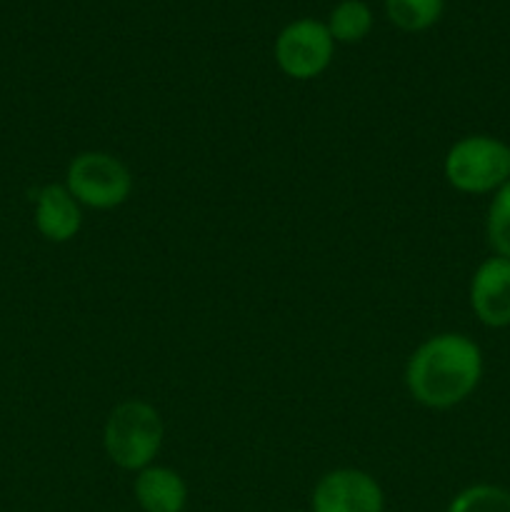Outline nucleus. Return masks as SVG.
Listing matches in <instances>:
<instances>
[{"instance_id": "f257e3e1", "label": "nucleus", "mask_w": 510, "mask_h": 512, "mask_svg": "<svg viewBox=\"0 0 510 512\" xmlns=\"http://www.w3.org/2000/svg\"><path fill=\"white\" fill-rule=\"evenodd\" d=\"M485 373L483 350L465 333L425 338L405 365L410 398L430 410H450L478 390Z\"/></svg>"}, {"instance_id": "f03ea898", "label": "nucleus", "mask_w": 510, "mask_h": 512, "mask_svg": "<svg viewBox=\"0 0 510 512\" xmlns=\"http://www.w3.org/2000/svg\"><path fill=\"white\" fill-rule=\"evenodd\" d=\"M165 425L158 408L148 400L128 398L115 405L103 425V448L110 463L138 473L155 463L163 448Z\"/></svg>"}, {"instance_id": "7ed1b4c3", "label": "nucleus", "mask_w": 510, "mask_h": 512, "mask_svg": "<svg viewBox=\"0 0 510 512\" xmlns=\"http://www.w3.org/2000/svg\"><path fill=\"white\" fill-rule=\"evenodd\" d=\"M443 175L463 195H493L510 180V145L488 133L463 135L443 158Z\"/></svg>"}, {"instance_id": "20e7f679", "label": "nucleus", "mask_w": 510, "mask_h": 512, "mask_svg": "<svg viewBox=\"0 0 510 512\" xmlns=\"http://www.w3.org/2000/svg\"><path fill=\"white\" fill-rule=\"evenodd\" d=\"M65 188L83 208L113 210L133 195V173L113 153L83 150L65 168Z\"/></svg>"}, {"instance_id": "39448f33", "label": "nucleus", "mask_w": 510, "mask_h": 512, "mask_svg": "<svg viewBox=\"0 0 510 512\" xmlns=\"http://www.w3.org/2000/svg\"><path fill=\"white\" fill-rule=\"evenodd\" d=\"M273 55L283 75L293 80H313L333 63L335 40L323 20L298 18L280 30Z\"/></svg>"}, {"instance_id": "423d86ee", "label": "nucleus", "mask_w": 510, "mask_h": 512, "mask_svg": "<svg viewBox=\"0 0 510 512\" xmlns=\"http://www.w3.org/2000/svg\"><path fill=\"white\" fill-rule=\"evenodd\" d=\"M385 493L378 480L360 468H335L315 483L310 512H383Z\"/></svg>"}, {"instance_id": "0eeeda50", "label": "nucleus", "mask_w": 510, "mask_h": 512, "mask_svg": "<svg viewBox=\"0 0 510 512\" xmlns=\"http://www.w3.org/2000/svg\"><path fill=\"white\" fill-rule=\"evenodd\" d=\"M468 303L480 325L510 328V260L490 255L470 275Z\"/></svg>"}, {"instance_id": "6e6552de", "label": "nucleus", "mask_w": 510, "mask_h": 512, "mask_svg": "<svg viewBox=\"0 0 510 512\" xmlns=\"http://www.w3.org/2000/svg\"><path fill=\"white\" fill-rule=\"evenodd\" d=\"M33 220L48 243H70L83 228V205L63 183L43 185L35 195Z\"/></svg>"}, {"instance_id": "1a4fd4ad", "label": "nucleus", "mask_w": 510, "mask_h": 512, "mask_svg": "<svg viewBox=\"0 0 510 512\" xmlns=\"http://www.w3.org/2000/svg\"><path fill=\"white\" fill-rule=\"evenodd\" d=\"M133 498L143 512H183L188 485L178 470L153 463L135 473Z\"/></svg>"}, {"instance_id": "9d476101", "label": "nucleus", "mask_w": 510, "mask_h": 512, "mask_svg": "<svg viewBox=\"0 0 510 512\" xmlns=\"http://www.w3.org/2000/svg\"><path fill=\"white\" fill-rule=\"evenodd\" d=\"M328 30L335 43L353 45L373 30V10L365 0H340L328 15Z\"/></svg>"}, {"instance_id": "9b49d317", "label": "nucleus", "mask_w": 510, "mask_h": 512, "mask_svg": "<svg viewBox=\"0 0 510 512\" xmlns=\"http://www.w3.org/2000/svg\"><path fill=\"white\" fill-rule=\"evenodd\" d=\"M445 0H385V15L403 33H423L440 20Z\"/></svg>"}, {"instance_id": "f8f14e48", "label": "nucleus", "mask_w": 510, "mask_h": 512, "mask_svg": "<svg viewBox=\"0 0 510 512\" xmlns=\"http://www.w3.org/2000/svg\"><path fill=\"white\" fill-rule=\"evenodd\" d=\"M445 512H510V490L493 483H475L455 493Z\"/></svg>"}, {"instance_id": "ddd939ff", "label": "nucleus", "mask_w": 510, "mask_h": 512, "mask_svg": "<svg viewBox=\"0 0 510 512\" xmlns=\"http://www.w3.org/2000/svg\"><path fill=\"white\" fill-rule=\"evenodd\" d=\"M485 238L493 255L510 260V180L493 193L485 215Z\"/></svg>"}, {"instance_id": "4468645a", "label": "nucleus", "mask_w": 510, "mask_h": 512, "mask_svg": "<svg viewBox=\"0 0 510 512\" xmlns=\"http://www.w3.org/2000/svg\"><path fill=\"white\" fill-rule=\"evenodd\" d=\"M288 512H303V510H288Z\"/></svg>"}]
</instances>
